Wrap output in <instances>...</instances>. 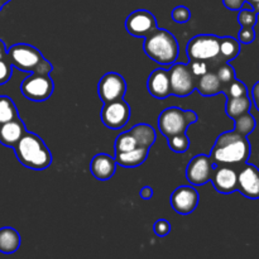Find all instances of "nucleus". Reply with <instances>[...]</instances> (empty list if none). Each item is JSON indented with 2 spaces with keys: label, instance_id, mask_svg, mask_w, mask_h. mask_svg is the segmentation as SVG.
<instances>
[{
  "label": "nucleus",
  "instance_id": "f257e3e1",
  "mask_svg": "<svg viewBox=\"0 0 259 259\" xmlns=\"http://www.w3.org/2000/svg\"><path fill=\"white\" fill-rule=\"evenodd\" d=\"M250 156V143L247 137L235 131L225 132L218 137L210 157L215 164H244Z\"/></svg>",
  "mask_w": 259,
  "mask_h": 259
},
{
  "label": "nucleus",
  "instance_id": "f03ea898",
  "mask_svg": "<svg viewBox=\"0 0 259 259\" xmlns=\"http://www.w3.org/2000/svg\"><path fill=\"white\" fill-rule=\"evenodd\" d=\"M18 161L24 167L34 171H43L52 163V153L38 134L25 132L13 147Z\"/></svg>",
  "mask_w": 259,
  "mask_h": 259
},
{
  "label": "nucleus",
  "instance_id": "7ed1b4c3",
  "mask_svg": "<svg viewBox=\"0 0 259 259\" xmlns=\"http://www.w3.org/2000/svg\"><path fill=\"white\" fill-rule=\"evenodd\" d=\"M143 50L151 60L166 67L176 62L180 52L176 37L161 28H157L144 38Z\"/></svg>",
  "mask_w": 259,
  "mask_h": 259
},
{
  "label": "nucleus",
  "instance_id": "20e7f679",
  "mask_svg": "<svg viewBox=\"0 0 259 259\" xmlns=\"http://www.w3.org/2000/svg\"><path fill=\"white\" fill-rule=\"evenodd\" d=\"M8 60L13 67L24 72H35L50 75L53 71L52 63L43 57L38 48L25 43H18L12 46L7 53Z\"/></svg>",
  "mask_w": 259,
  "mask_h": 259
},
{
  "label": "nucleus",
  "instance_id": "39448f33",
  "mask_svg": "<svg viewBox=\"0 0 259 259\" xmlns=\"http://www.w3.org/2000/svg\"><path fill=\"white\" fill-rule=\"evenodd\" d=\"M199 116L194 110H184V109L172 108L164 109L158 116V128L159 132L166 138L174 137L176 134L186 133L187 128L191 124L196 123Z\"/></svg>",
  "mask_w": 259,
  "mask_h": 259
},
{
  "label": "nucleus",
  "instance_id": "423d86ee",
  "mask_svg": "<svg viewBox=\"0 0 259 259\" xmlns=\"http://www.w3.org/2000/svg\"><path fill=\"white\" fill-rule=\"evenodd\" d=\"M186 53L189 60L204 61L212 63L223 62L220 60V37L215 34H199L187 43Z\"/></svg>",
  "mask_w": 259,
  "mask_h": 259
},
{
  "label": "nucleus",
  "instance_id": "0eeeda50",
  "mask_svg": "<svg viewBox=\"0 0 259 259\" xmlns=\"http://www.w3.org/2000/svg\"><path fill=\"white\" fill-rule=\"evenodd\" d=\"M53 90H55V83L50 77V75H43V73L30 72L28 77L23 80L20 85V91L23 96L28 100L46 101L52 96Z\"/></svg>",
  "mask_w": 259,
  "mask_h": 259
},
{
  "label": "nucleus",
  "instance_id": "6e6552de",
  "mask_svg": "<svg viewBox=\"0 0 259 259\" xmlns=\"http://www.w3.org/2000/svg\"><path fill=\"white\" fill-rule=\"evenodd\" d=\"M168 70L172 95L185 98L196 90V77L190 70L189 63L175 62Z\"/></svg>",
  "mask_w": 259,
  "mask_h": 259
},
{
  "label": "nucleus",
  "instance_id": "1a4fd4ad",
  "mask_svg": "<svg viewBox=\"0 0 259 259\" xmlns=\"http://www.w3.org/2000/svg\"><path fill=\"white\" fill-rule=\"evenodd\" d=\"M131 106L124 99L111 101V103L104 104V108L101 109V121L104 125L113 131H118L131 119Z\"/></svg>",
  "mask_w": 259,
  "mask_h": 259
},
{
  "label": "nucleus",
  "instance_id": "9d476101",
  "mask_svg": "<svg viewBox=\"0 0 259 259\" xmlns=\"http://www.w3.org/2000/svg\"><path fill=\"white\" fill-rule=\"evenodd\" d=\"M125 93L126 82L120 73L108 72L99 81L98 94L104 104L123 99Z\"/></svg>",
  "mask_w": 259,
  "mask_h": 259
},
{
  "label": "nucleus",
  "instance_id": "9b49d317",
  "mask_svg": "<svg viewBox=\"0 0 259 259\" xmlns=\"http://www.w3.org/2000/svg\"><path fill=\"white\" fill-rule=\"evenodd\" d=\"M217 164L211 157L206 154H197L190 161L186 168V179L194 186H201L207 184L211 179L212 171Z\"/></svg>",
  "mask_w": 259,
  "mask_h": 259
},
{
  "label": "nucleus",
  "instance_id": "f8f14e48",
  "mask_svg": "<svg viewBox=\"0 0 259 259\" xmlns=\"http://www.w3.org/2000/svg\"><path fill=\"white\" fill-rule=\"evenodd\" d=\"M156 17L151 12L144 9L131 13L125 20V29L136 38H146L157 29Z\"/></svg>",
  "mask_w": 259,
  "mask_h": 259
},
{
  "label": "nucleus",
  "instance_id": "ddd939ff",
  "mask_svg": "<svg viewBox=\"0 0 259 259\" xmlns=\"http://www.w3.org/2000/svg\"><path fill=\"white\" fill-rule=\"evenodd\" d=\"M250 200L259 199V168L245 162L238 171V190Z\"/></svg>",
  "mask_w": 259,
  "mask_h": 259
},
{
  "label": "nucleus",
  "instance_id": "4468645a",
  "mask_svg": "<svg viewBox=\"0 0 259 259\" xmlns=\"http://www.w3.org/2000/svg\"><path fill=\"white\" fill-rule=\"evenodd\" d=\"M199 204V192L194 186H180L172 192V209L181 215H189L195 211Z\"/></svg>",
  "mask_w": 259,
  "mask_h": 259
},
{
  "label": "nucleus",
  "instance_id": "2eb2a0df",
  "mask_svg": "<svg viewBox=\"0 0 259 259\" xmlns=\"http://www.w3.org/2000/svg\"><path fill=\"white\" fill-rule=\"evenodd\" d=\"M210 181L220 194H233L238 190V171L227 164H217Z\"/></svg>",
  "mask_w": 259,
  "mask_h": 259
},
{
  "label": "nucleus",
  "instance_id": "dca6fc26",
  "mask_svg": "<svg viewBox=\"0 0 259 259\" xmlns=\"http://www.w3.org/2000/svg\"><path fill=\"white\" fill-rule=\"evenodd\" d=\"M147 89L153 98L159 99V100H163L172 95L168 68L154 70L147 80Z\"/></svg>",
  "mask_w": 259,
  "mask_h": 259
},
{
  "label": "nucleus",
  "instance_id": "f3484780",
  "mask_svg": "<svg viewBox=\"0 0 259 259\" xmlns=\"http://www.w3.org/2000/svg\"><path fill=\"white\" fill-rule=\"evenodd\" d=\"M90 171L99 181H108L116 171V161L106 153H99L91 159Z\"/></svg>",
  "mask_w": 259,
  "mask_h": 259
},
{
  "label": "nucleus",
  "instance_id": "a211bd4d",
  "mask_svg": "<svg viewBox=\"0 0 259 259\" xmlns=\"http://www.w3.org/2000/svg\"><path fill=\"white\" fill-rule=\"evenodd\" d=\"M27 132L25 124L22 119L18 118L0 125V143L5 147L13 148L19 142L23 134Z\"/></svg>",
  "mask_w": 259,
  "mask_h": 259
},
{
  "label": "nucleus",
  "instance_id": "6ab92c4d",
  "mask_svg": "<svg viewBox=\"0 0 259 259\" xmlns=\"http://www.w3.org/2000/svg\"><path fill=\"white\" fill-rule=\"evenodd\" d=\"M223 83L220 82L219 77L215 71H207L205 75L196 78V90L202 96H214L223 93Z\"/></svg>",
  "mask_w": 259,
  "mask_h": 259
},
{
  "label": "nucleus",
  "instance_id": "aec40b11",
  "mask_svg": "<svg viewBox=\"0 0 259 259\" xmlns=\"http://www.w3.org/2000/svg\"><path fill=\"white\" fill-rule=\"evenodd\" d=\"M149 154V148H144V147H137V148L132 149V151L124 152V153L115 154L116 164L123 167H138L147 159Z\"/></svg>",
  "mask_w": 259,
  "mask_h": 259
},
{
  "label": "nucleus",
  "instance_id": "412c9836",
  "mask_svg": "<svg viewBox=\"0 0 259 259\" xmlns=\"http://www.w3.org/2000/svg\"><path fill=\"white\" fill-rule=\"evenodd\" d=\"M20 235L15 229L4 227L0 229V252L4 254H12L20 247Z\"/></svg>",
  "mask_w": 259,
  "mask_h": 259
},
{
  "label": "nucleus",
  "instance_id": "4be33fe9",
  "mask_svg": "<svg viewBox=\"0 0 259 259\" xmlns=\"http://www.w3.org/2000/svg\"><path fill=\"white\" fill-rule=\"evenodd\" d=\"M131 134L137 141L138 147H144V148H151L154 144L157 138L156 131L149 124H137L131 129Z\"/></svg>",
  "mask_w": 259,
  "mask_h": 259
},
{
  "label": "nucleus",
  "instance_id": "5701e85b",
  "mask_svg": "<svg viewBox=\"0 0 259 259\" xmlns=\"http://www.w3.org/2000/svg\"><path fill=\"white\" fill-rule=\"evenodd\" d=\"M250 106H252V101H250L248 95L238 96V98H228L225 111H227V115L234 120L238 116L248 113L250 110Z\"/></svg>",
  "mask_w": 259,
  "mask_h": 259
},
{
  "label": "nucleus",
  "instance_id": "b1692460",
  "mask_svg": "<svg viewBox=\"0 0 259 259\" xmlns=\"http://www.w3.org/2000/svg\"><path fill=\"white\" fill-rule=\"evenodd\" d=\"M240 53V42L233 37H220V60L230 62Z\"/></svg>",
  "mask_w": 259,
  "mask_h": 259
},
{
  "label": "nucleus",
  "instance_id": "393cba45",
  "mask_svg": "<svg viewBox=\"0 0 259 259\" xmlns=\"http://www.w3.org/2000/svg\"><path fill=\"white\" fill-rule=\"evenodd\" d=\"M19 113L14 101L7 95H0V125L18 118Z\"/></svg>",
  "mask_w": 259,
  "mask_h": 259
},
{
  "label": "nucleus",
  "instance_id": "a878e982",
  "mask_svg": "<svg viewBox=\"0 0 259 259\" xmlns=\"http://www.w3.org/2000/svg\"><path fill=\"white\" fill-rule=\"evenodd\" d=\"M235 128L234 131L237 133L242 134V136L248 137L257 126V121H255L254 116L248 111V113L243 114V115L238 116L237 119H234Z\"/></svg>",
  "mask_w": 259,
  "mask_h": 259
},
{
  "label": "nucleus",
  "instance_id": "bb28decb",
  "mask_svg": "<svg viewBox=\"0 0 259 259\" xmlns=\"http://www.w3.org/2000/svg\"><path fill=\"white\" fill-rule=\"evenodd\" d=\"M167 143H168L171 151L176 152V153H184L190 148L191 142H190V138L186 136V133H181L167 138Z\"/></svg>",
  "mask_w": 259,
  "mask_h": 259
},
{
  "label": "nucleus",
  "instance_id": "cd10ccee",
  "mask_svg": "<svg viewBox=\"0 0 259 259\" xmlns=\"http://www.w3.org/2000/svg\"><path fill=\"white\" fill-rule=\"evenodd\" d=\"M137 147H138V144H137V141L134 139V137L132 136L131 132H125V133H121L120 136L116 138L115 154L132 151V149L137 148Z\"/></svg>",
  "mask_w": 259,
  "mask_h": 259
},
{
  "label": "nucleus",
  "instance_id": "c85d7f7f",
  "mask_svg": "<svg viewBox=\"0 0 259 259\" xmlns=\"http://www.w3.org/2000/svg\"><path fill=\"white\" fill-rule=\"evenodd\" d=\"M215 73L218 75L220 82L223 83V86H224V88L228 85V83H230L235 78V70L229 62L218 63ZM223 90H224V89H223Z\"/></svg>",
  "mask_w": 259,
  "mask_h": 259
},
{
  "label": "nucleus",
  "instance_id": "c756f323",
  "mask_svg": "<svg viewBox=\"0 0 259 259\" xmlns=\"http://www.w3.org/2000/svg\"><path fill=\"white\" fill-rule=\"evenodd\" d=\"M223 93L227 95V98H238V96H247L248 95V89L245 86L244 82H242L240 80H234L230 83H228L224 88Z\"/></svg>",
  "mask_w": 259,
  "mask_h": 259
},
{
  "label": "nucleus",
  "instance_id": "7c9ffc66",
  "mask_svg": "<svg viewBox=\"0 0 259 259\" xmlns=\"http://www.w3.org/2000/svg\"><path fill=\"white\" fill-rule=\"evenodd\" d=\"M258 22V14L253 9L242 8L238 14V23L242 27H255Z\"/></svg>",
  "mask_w": 259,
  "mask_h": 259
},
{
  "label": "nucleus",
  "instance_id": "2f4dec72",
  "mask_svg": "<svg viewBox=\"0 0 259 259\" xmlns=\"http://www.w3.org/2000/svg\"><path fill=\"white\" fill-rule=\"evenodd\" d=\"M171 17L172 19H174V22L181 24V23H186L191 19V12H190L189 8L185 7V5H179V7H176L172 10Z\"/></svg>",
  "mask_w": 259,
  "mask_h": 259
},
{
  "label": "nucleus",
  "instance_id": "473e14b6",
  "mask_svg": "<svg viewBox=\"0 0 259 259\" xmlns=\"http://www.w3.org/2000/svg\"><path fill=\"white\" fill-rule=\"evenodd\" d=\"M13 73V66L8 57L0 60V85H4L10 80Z\"/></svg>",
  "mask_w": 259,
  "mask_h": 259
},
{
  "label": "nucleus",
  "instance_id": "72a5a7b5",
  "mask_svg": "<svg viewBox=\"0 0 259 259\" xmlns=\"http://www.w3.org/2000/svg\"><path fill=\"white\" fill-rule=\"evenodd\" d=\"M190 70L194 73L195 77H200V76L205 75V73L209 71V63L204 62V61H197V60H191L189 62Z\"/></svg>",
  "mask_w": 259,
  "mask_h": 259
},
{
  "label": "nucleus",
  "instance_id": "f704fd0d",
  "mask_svg": "<svg viewBox=\"0 0 259 259\" xmlns=\"http://www.w3.org/2000/svg\"><path fill=\"white\" fill-rule=\"evenodd\" d=\"M255 39L254 27H242L238 33V40L243 45H249Z\"/></svg>",
  "mask_w": 259,
  "mask_h": 259
},
{
  "label": "nucleus",
  "instance_id": "c9c22d12",
  "mask_svg": "<svg viewBox=\"0 0 259 259\" xmlns=\"http://www.w3.org/2000/svg\"><path fill=\"white\" fill-rule=\"evenodd\" d=\"M153 230L156 233L157 237H166V235L169 234L171 232V224H169L167 220L159 219L154 223Z\"/></svg>",
  "mask_w": 259,
  "mask_h": 259
},
{
  "label": "nucleus",
  "instance_id": "e433bc0d",
  "mask_svg": "<svg viewBox=\"0 0 259 259\" xmlns=\"http://www.w3.org/2000/svg\"><path fill=\"white\" fill-rule=\"evenodd\" d=\"M247 0H223V4L229 10H240Z\"/></svg>",
  "mask_w": 259,
  "mask_h": 259
},
{
  "label": "nucleus",
  "instance_id": "4c0bfd02",
  "mask_svg": "<svg viewBox=\"0 0 259 259\" xmlns=\"http://www.w3.org/2000/svg\"><path fill=\"white\" fill-rule=\"evenodd\" d=\"M252 99H253V103H254L255 108L259 111V81L253 86L252 89Z\"/></svg>",
  "mask_w": 259,
  "mask_h": 259
},
{
  "label": "nucleus",
  "instance_id": "58836bf2",
  "mask_svg": "<svg viewBox=\"0 0 259 259\" xmlns=\"http://www.w3.org/2000/svg\"><path fill=\"white\" fill-rule=\"evenodd\" d=\"M141 197L143 200H151L153 197V189L151 186H144L141 190Z\"/></svg>",
  "mask_w": 259,
  "mask_h": 259
},
{
  "label": "nucleus",
  "instance_id": "ea45409f",
  "mask_svg": "<svg viewBox=\"0 0 259 259\" xmlns=\"http://www.w3.org/2000/svg\"><path fill=\"white\" fill-rule=\"evenodd\" d=\"M7 53H8L7 46H5V43L0 39V60L7 57Z\"/></svg>",
  "mask_w": 259,
  "mask_h": 259
},
{
  "label": "nucleus",
  "instance_id": "a19ab883",
  "mask_svg": "<svg viewBox=\"0 0 259 259\" xmlns=\"http://www.w3.org/2000/svg\"><path fill=\"white\" fill-rule=\"evenodd\" d=\"M247 3H249V4L252 5L253 10L257 13V9L259 8V0H247Z\"/></svg>",
  "mask_w": 259,
  "mask_h": 259
},
{
  "label": "nucleus",
  "instance_id": "79ce46f5",
  "mask_svg": "<svg viewBox=\"0 0 259 259\" xmlns=\"http://www.w3.org/2000/svg\"><path fill=\"white\" fill-rule=\"evenodd\" d=\"M9 2H10V0H0V10H2L3 8H4L5 5H7Z\"/></svg>",
  "mask_w": 259,
  "mask_h": 259
},
{
  "label": "nucleus",
  "instance_id": "37998d69",
  "mask_svg": "<svg viewBox=\"0 0 259 259\" xmlns=\"http://www.w3.org/2000/svg\"><path fill=\"white\" fill-rule=\"evenodd\" d=\"M257 14H259V8L257 9Z\"/></svg>",
  "mask_w": 259,
  "mask_h": 259
}]
</instances>
